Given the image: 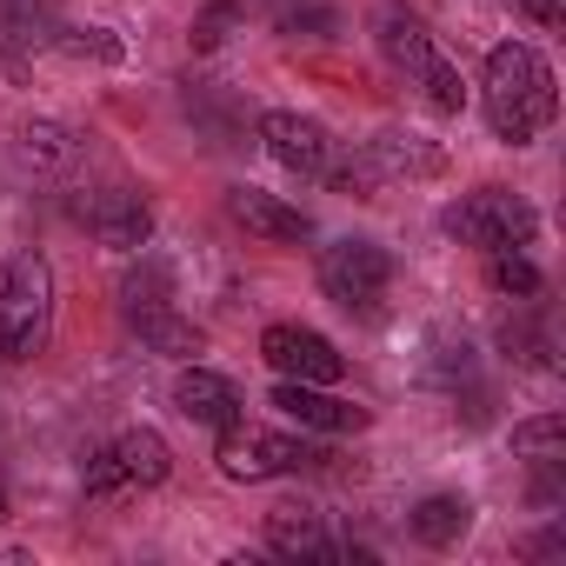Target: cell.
<instances>
[{"instance_id":"cell-1","label":"cell","mask_w":566,"mask_h":566,"mask_svg":"<svg viewBox=\"0 0 566 566\" xmlns=\"http://www.w3.org/2000/svg\"><path fill=\"white\" fill-rule=\"evenodd\" d=\"M480 107H486V127H493L506 147H526V140L553 120V107H559L553 67L539 61V48H526V41L493 48V54H486V81H480Z\"/></svg>"},{"instance_id":"cell-2","label":"cell","mask_w":566,"mask_h":566,"mask_svg":"<svg viewBox=\"0 0 566 566\" xmlns=\"http://www.w3.org/2000/svg\"><path fill=\"white\" fill-rule=\"evenodd\" d=\"M54 327V273L41 253H14L0 266V360H34Z\"/></svg>"},{"instance_id":"cell-3","label":"cell","mask_w":566,"mask_h":566,"mask_svg":"<svg viewBox=\"0 0 566 566\" xmlns=\"http://www.w3.org/2000/svg\"><path fill=\"white\" fill-rule=\"evenodd\" d=\"M321 287H327L334 307L374 321L380 301H387V287H394V260H387V247H374V240H334V247L321 253Z\"/></svg>"},{"instance_id":"cell-4","label":"cell","mask_w":566,"mask_h":566,"mask_svg":"<svg viewBox=\"0 0 566 566\" xmlns=\"http://www.w3.org/2000/svg\"><path fill=\"white\" fill-rule=\"evenodd\" d=\"M533 207L520 200V193H506V187H480V193H467L460 207H447V233L453 240H467V247H486V253H500V247H533Z\"/></svg>"},{"instance_id":"cell-5","label":"cell","mask_w":566,"mask_h":566,"mask_svg":"<svg viewBox=\"0 0 566 566\" xmlns=\"http://www.w3.org/2000/svg\"><path fill=\"white\" fill-rule=\"evenodd\" d=\"M220 473L227 480H280V473H301L314 453L301 447V440H287V433H273V427H247V420H233V427H220Z\"/></svg>"},{"instance_id":"cell-6","label":"cell","mask_w":566,"mask_h":566,"mask_svg":"<svg viewBox=\"0 0 566 566\" xmlns=\"http://www.w3.org/2000/svg\"><path fill=\"white\" fill-rule=\"evenodd\" d=\"M260 360H266L280 380H314V387H334V380L347 374L340 347H334L327 334H314V327H294V321H280V327L260 334Z\"/></svg>"},{"instance_id":"cell-7","label":"cell","mask_w":566,"mask_h":566,"mask_svg":"<svg viewBox=\"0 0 566 566\" xmlns=\"http://www.w3.org/2000/svg\"><path fill=\"white\" fill-rule=\"evenodd\" d=\"M260 140H266V154L287 167V174H327L334 167V140H327V127L321 120H307V114H266L260 120Z\"/></svg>"},{"instance_id":"cell-8","label":"cell","mask_w":566,"mask_h":566,"mask_svg":"<svg viewBox=\"0 0 566 566\" xmlns=\"http://www.w3.org/2000/svg\"><path fill=\"white\" fill-rule=\"evenodd\" d=\"M81 220L94 227V240L101 247H114V253H140L147 247V233H154V213H147V200L140 193H94L87 207H81Z\"/></svg>"},{"instance_id":"cell-9","label":"cell","mask_w":566,"mask_h":566,"mask_svg":"<svg viewBox=\"0 0 566 566\" xmlns=\"http://www.w3.org/2000/svg\"><path fill=\"white\" fill-rule=\"evenodd\" d=\"M273 407L287 413V420H301V427H314V433H360V427H367V407L334 400V394H321L314 380H280V387H273Z\"/></svg>"},{"instance_id":"cell-10","label":"cell","mask_w":566,"mask_h":566,"mask_svg":"<svg viewBox=\"0 0 566 566\" xmlns=\"http://www.w3.org/2000/svg\"><path fill=\"white\" fill-rule=\"evenodd\" d=\"M374 41H380V54L400 67V74H420L440 48H433V34H427V21L413 14V8H400V0H387V8H374Z\"/></svg>"},{"instance_id":"cell-11","label":"cell","mask_w":566,"mask_h":566,"mask_svg":"<svg viewBox=\"0 0 566 566\" xmlns=\"http://www.w3.org/2000/svg\"><path fill=\"white\" fill-rule=\"evenodd\" d=\"M227 213H233L247 233H260V240H307V233H314V220H307L301 207L273 200V193H260V187H233V193H227Z\"/></svg>"},{"instance_id":"cell-12","label":"cell","mask_w":566,"mask_h":566,"mask_svg":"<svg viewBox=\"0 0 566 566\" xmlns=\"http://www.w3.org/2000/svg\"><path fill=\"white\" fill-rule=\"evenodd\" d=\"M174 407H180L187 420H200V427H233V420H240V387H233L227 374L187 367V374L174 380Z\"/></svg>"},{"instance_id":"cell-13","label":"cell","mask_w":566,"mask_h":566,"mask_svg":"<svg viewBox=\"0 0 566 566\" xmlns=\"http://www.w3.org/2000/svg\"><path fill=\"white\" fill-rule=\"evenodd\" d=\"M14 160H21L28 174H67V167L81 160V140H74L67 120H28V127L14 134Z\"/></svg>"},{"instance_id":"cell-14","label":"cell","mask_w":566,"mask_h":566,"mask_svg":"<svg viewBox=\"0 0 566 566\" xmlns=\"http://www.w3.org/2000/svg\"><path fill=\"white\" fill-rule=\"evenodd\" d=\"M266 546L287 553V559H327L334 553V539H327L314 506H273L266 513Z\"/></svg>"},{"instance_id":"cell-15","label":"cell","mask_w":566,"mask_h":566,"mask_svg":"<svg viewBox=\"0 0 566 566\" xmlns=\"http://www.w3.org/2000/svg\"><path fill=\"white\" fill-rule=\"evenodd\" d=\"M54 34H61V21H54L48 0H0V54H8V61L48 48Z\"/></svg>"},{"instance_id":"cell-16","label":"cell","mask_w":566,"mask_h":566,"mask_svg":"<svg viewBox=\"0 0 566 566\" xmlns=\"http://www.w3.org/2000/svg\"><path fill=\"white\" fill-rule=\"evenodd\" d=\"M107 453L120 460V473H127V486H134V493H140V486H160V480L174 473V453H167V440H160L154 427H127Z\"/></svg>"},{"instance_id":"cell-17","label":"cell","mask_w":566,"mask_h":566,"mask_svg":"<svg viewBox=\"0 0 566 566\" xmlns=\"http://www.w3.org/2000/svg\"><path fill=\"white\" fill-rule=\"evenodd\" d=\"M360 154H367V167H374L380 187H387V180H407V174H440V154L420 147L413 134H380V140H367Z\"/></svg>"},{"instance_id":"cell-18","label":"cell","mask_w":566,"mask_h":566,"mask_svg":"<svg viewBox=\"0 0 566 566\" xmlns=\"http://www.w3.org/2000/svg\"><path fill=\"white\" fill-rule=\"evenodd\" d=\"M467 526H473V506L460 493H433V500L413 506V539L420 546H460Z\"/></svg>"},{"instance_id":"cell-19","label":"cell","mask_w":566,"mask_h":566,"mask_svg":"<svg viewBox=\"0 0 566 566\" xmlns=\"http://www.w3.org/2000/svg\"><path fill=\"white\" fill-rule=\"evenodd\" d=\"M513 453H520V460H533L539 473H553V467L566 460V420H559V413L520 420V427H513Z\"/></svg>"},{"instance_id":"cell-20","label":"cell","mask_w":566,"mask_h":566,"mask_svg":"<svg viewBox=\"0 0 566 566\" xmlns=\"http://www.w3.org/2000/svg\"><path fill=\"white\" fill-rule=\"evenodd\" d=\"M120 301H127V321H147V314H167V307H174V301H167V266H160L154 253H140V266L127 273Z\"/></svg>"},{"instance_id":"cell-21","label":"cell","mask_w":566,"mask_h":566,"mask_svg":"<svg viewBox=\"0 0 566 566\" xmlns=\"http://www.w3.org/2000/svg\"><path fill=\"white\" fill-rule=\"evenodd\" d=\"M134 327H140V340H147L154 354H167V360H193V354H200V327L180 321L174 307H167V314H147V321H134Z\"/></svg>"},{"instance_id":"cell-22","label":"cell","mask_w":566,"mask_h":566,"mask_svg":"<svg viewBox=\"0 0 566 566\" xmlns=\"http://www.w3.org/2000/svg\"><path fill=\"white\" fill-rule=\"evenodd\" d=\"M486 280H493V294H506V301L539 294V266L526 260V247H500V253H486Z\"/></svg>"},{"instance_id":"cell-23","label":"cell","mask_w":566,"mask_h":566,"mask_svg":"<svg viewBox=\"0 0 566 566\" xmlns=\"http://www.w3.org/2000/svg\"><path fill=\"white\" fill-rule=\"evenodd\" d=\"M413 81H420V94H427V107H433V114H460V101H467V87H460V74H453V61H440V54H433V61H427V67H420Z\"/></svg>"},{"instance_id":"cell-24","label":"cell","mask_w":566,"mask_h":566,"mask_svg":"<svg viewBox=\"0 0 566 566\" xmlns=\"http://www.w3.org/2000/svg\"><path fill=\"white\" fill-rule=\"evenodd\" d=\"M54 48L74 61H120V41H107V28H61Z\"/></svg>"},{"instance_id":"cell-25","label":"cell","mask_w":566,"mask_h":566,"mask_svg":"<svg viewBox=\"0 0 566 566\" xmlns=\"http://www.w3.org/2000/svg\"><path fill=\"white\" fill-rule=\"evenodd\" d=\"M120 493H134L127 473H120V460L114 453H94L87 460V500H120Z\"/></svg>"},{"instance_id":"cell-26","label":"cell","mask_w":566,"mask_h":566,"mask_svg":"<svg viewBox=\"0 0 566 566\" xmlns=\"http://www.w3.org/2000/svg\"><path fill=\"white\" fill-rule=\"evenodd\" d=\"M513 8H520V14H533L539 28H553V21H559V0H513Z\"/></svg>"},{"instance_id":"cell-27","label":"cell","mask_w":566,"mask_h":566,"mask_svg":"<svg viewBox=\"0 0 566 566\" xmlns=\"http://www.w3.org/2000/svg\"><path fill=\"white\" fill-rule=\"evenodd\" d=\"M0 513H8V486H0Z\"/></svg>"}]
</instances>
